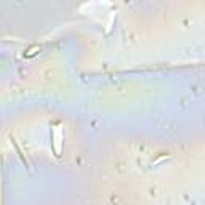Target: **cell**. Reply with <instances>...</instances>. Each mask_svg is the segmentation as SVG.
Listing matches in <instances>:
<instances>
[{"label": "cell", "mask_w": 205, "mask_h": 205, "mask_svg": "<svg viewBox=\"0 0 205 205\" xmlns=\"http://www.w3.org/2000/svg\"><path fill=\"white\" fill-rule=\"evenodd\" d=\"M37 50H40V47H39V45H34V47H31V48H29V53H27L26 56H32V55H36V53H37Z\"/></svg>", "instance_id": "1"}]
</instances>
